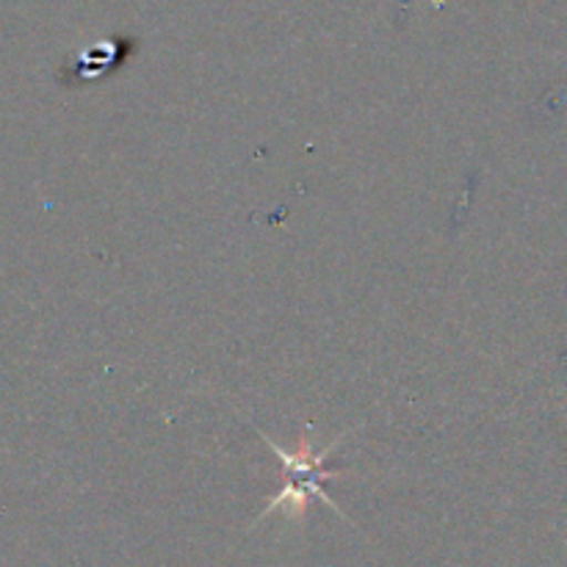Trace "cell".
I'll return each mask as SVG.
<instances>
[{
  "mask_svg": "<svg viewBox=\"0 0 567 567\" xmlns=\"http://www.w3.org/2000/svg\"><path fill=\"white\" fill-rule=\"evenodd\" d=\"M310 430H313V424L302 426L297 449H282L280 443L271 441L269 435L258 432L260 441H264L266 446L277 454V460H280V491L271 498L269 507L258 515V520L269 518L271 513H282L288 520H302L305 513H308L310 498H319L321 504H327V507L336 509L338 515H343L341 507L330 498V493L324 491V485L327 482H336L341 480V476H347V471H332L330 465H327V460L332 457V452L341 446L343 437H347L349 432L338 437V441H332L324 452H316L313 441H310L308 435ZM258 520H255V524H258Z\"/></svg>",
  "mask_w": 567,
  "mask_h": 567,
  "instance_id": "obj_1",
  "label": "cell"
}]
</instances>
